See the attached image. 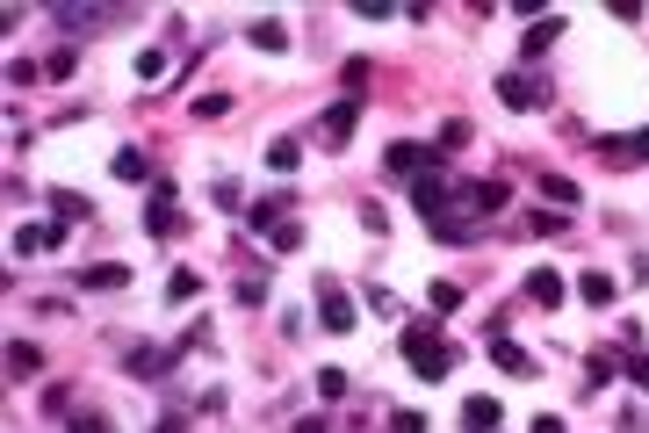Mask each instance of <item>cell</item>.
I'll return each instance as SVG.
<instances>
[{"label": "cell", "instance_id": "26", "mask_svg": "<svg viewBox=\"0 0 649 433\" xmlns=\"http://www.w3.org/2000/svg\"><path fill=\"white\" fill-rule=\"evenodd\" d=\"M66 433H116V427H108V412H73Z\"/></svg>", "mask_w": 649, "mask_h": 433}, {"label": "cell", "instance_id": "20", "mask_svg": "<svg viewBox=\"0 0 649 433\" xmlns=\"http://www.w3.org/2000/svg\"><path fill=\"white\" fill-rule=\"evenodd\" d=\"M268 246H275V253H296V246H303V224H296V216H281L275 231H268Z\"/></svg>", "mask_w": 649, "mask_h": 433}, {"label": "cell", "instance_id": "1", "mask_svg": "<svg viewBox=\"0 0 649 433\" xmlns=\"http://www.w3.org/2000/svg\"><path fill=\"white\" fill-rule=\"evenodd\" d=\"M404 361H411L426 383H441V376L455 368V347H448V339H433V325H411V332H404Z\"/></svg>", "mask_w": 649, "mask_h": 433}, {"label": "cell", "instance_id": "17", "mask_svg": "<svg viewBox=\"0 0 649 433\" xmlns=\"http://www.w3.org/2000/svg\"><path fill=\"white\" fill-rule=\"evenodd\" d=\"M527 297H534V304H563V282L549 267H534V275H527Z\"/></svg>", "mask_w": 649, "mask_h": 433}, {"label": "cell", "instance_id": "14", "mask_svg": "<svg viewBox=\"0 0 649 433\" xmlns=\"http://www.w3.org/2000/svg\"><path fill=\"white\" fill-rule=\"evenodd\" d=\"M130 376L159 383V376H167V347H130Z\"/></svg>", "mask_w": 649, "mask_h": 433}, {"label": "cell", "instance_id": "23", "mask_svg": "<svg viewBox=\"0 0 649 433\" xmlns=\"http://www.w3.org/2000/svg\"><path fill=\"white\" fill-rule=\"evenodd\" d=\"M347 390H354L347 368H318V398H347Z\"/></svg>", "mask_w": 649, "mask_h": 433}, {"label": "cell", "instance_id": "12", "mask_svg": "<svg viewBox=\"0 0 649 433\" xmlns=\"http://www.w3.org/2000/svg\"><path fill=\"white\" fill-rule=\"evenodd\" d=\"M51 210H58V224H51V231H73V224H87V196H73V188H58V196H51Z\"/></svg>", "mask_w": 649, "mask_h": 433}, {"label": "cell", "instance_id": "7", "mask_svg": "<svg viewBox=\"0 0 649 433\" xmlns=\"http://www.w3.org/2000/svg\"><path fill=\"white\" fill-rule=\"evenodd\" d=\"M145 224H152V238H174V181H152V210H145Z\"/></svg>", "mask_w": 649, "mask_h": 433}, {"label": "cell", "instance_id": "3", "mask_svg": "<svg viewBox=\"0 0 649 433\" xmlns=\"http://www.w3.org/2000/svg\"><path fill=\"white\" fill-rule=\"evenodd\" d=\"M318 325L325 332H354V297L340 282H318Z\"/></svg>", "mask_w": 649, "mask_h": 433}, {"label": "cell", "instance_id": "28", "mask_svg": "<svg viewBox=\"0 0 649 433\" xmlns=\"http://www.w3.org/2000/svg\"><path fill=\"white\" fill-rule=\"evenodd\" d=\"M390 433H426V419L419 412H390Z\"/></svg>", "mask_w": 649, "mask_h": 433}, {"label": "cell", "instance_id": "8", "mask_svg": "<svg viewBox=\"0 0 649 433\" xmlns=\"http://www.w3.org/2000/svg\"><path fill=\"white\" fill-rule=\"evenodd\" d=\"M238 216H246V231H275L281 216H289V196H260V203H246Z\"/></svg>", "mask_w": 649, "mask_h": 433}, {"label": "cell", "instance_id": "31", "mask_svg": "<svg viewBox=\"0 0 649 433\" xmlns=\"http://www.w3.org/2000/svg\"><path fill=\"white\" fill-rule=\"evenodd\" d=\"M534 433H563V419H534Z\"/></svg>", "mask_w": 649, "mask_h": 433}, {"label": "cell", "instance_id": "29", "mask_svg": "<svg viewBox=\"0 0 649 433\" xmlns=\"http://www.w3.org/2000/svg\"><path fill=\"white\" fill-rule=\"evenodd\" d=\"M628 376H635V383L649 390V354H635V361H628Z\"/></svg>", "mask_w": 649, "mask_h": 433}, {"label": "cell", "instance_id": "9", "mask_svg": "<svg viewBox=\"0 0 649 433\" xmlns=\"http://www.w3.org/2000/svg\"><path fill=\"white\" fill-rule=\"evenodd\" d=\"M123 22V7H58V29H108Z\"/></svg>", "mask_w": 649, "mask_h": 433}, {"label": "cell", "instance_id": "13", "mask_svg": "<svg viewBox=\"0 0 649 433\" xmlns=\"http://www.w3.org/2000/svg\"><path fill=\"white\" fill-rule=\"evenodd\" d=\"M108 174H116V181H152V159H145L137 145H123V152L108 159Z\"/></svg>", "mask_w": 649, "mask_h": 433}, {"label": "cell", "instance_id": "10", "mask_svg": "<svg viewBox=\"0 0 649 433\" xmlns=\"http://www.w3.org/2000/svg\"><path fill=\"white\" fill-rule=\"evenodd\" d=\"M491 361H498L505 376H534V354H527V347H512V339H498V332H491Z\"/></svg>", "mask_w": 649, "mask_h": 433}, {"label": "cell", "instance_id": "25", "mask_svg": "<svg viewBox=\"0 0 649 433\" xmlns=\"http://www.w3.org/2000/svg\"><path fill=\"white\" fill-rule=\"evenodd\" d=\"M606 376H614V361H599V354H592V361H584V383H577V390L592 398V390H606Z\"/></svg>", "mask_w": 649, "mask_h": 433}, {"label": "cell", "instance_id": "2", "mask_svg": "<svg viewBox=\"0 0 649 433\" xmlns=\"http://www.w3.org/2000/svg\"><path fill=\"white\" fill-rule=\"evenodd\" d=\"M498 102L512 108V116H527V108H549V80H542V73H505V80H498Z\"/></svg>", "mask_w": 649, "mask_h": 433}, {"label": "cell", "instance_id": "11", "mask_svg": "<svg viewBox=\"0 0 649 433\" xmlns=\"http://www.w3.org/2000/svg\"><path fill=\"white\" fill-rule=\"evenodd\" d=\"M556 36H563V15H542V22H527V36H520V51H527V58H542V51L556 44Z\"/></svg>", "mask_w": 649, "mask_h": 433}, {"label": "cell", "instance_id": "24", "mask_svg": "<svg viewBox=\"0 0 649 433\" xmlns=\"http://www.w3.org/2000/svg\"><path fill=\"white\" fill-rule=\"evenodd\" d=\"M51 238H58V231H36V224H22V231H15V253H44Z\"/></svg>", "mask_w": 649, "mask_h": 433}, {"label": "cell", "instance_id": "30", "mask_svg": "<svg viewBox=\"0 0 649 433\" xmlns=\"http://www.w3.org/2000/svg\"><path fill=\"white\" fill-rule=\"evenodd\" d=\"M152 433H181V412H167V419H159Z\"/></svg>", "mask_w": 649, "mask_h": 433}, {"label": "cell", "instance_id": "22", "mask_svg": "<svg viewBox=\"0 0 649 433\" xmlns=\"http://www.w3.org/2000/svg\"><path fill=\"white\" fill-rule=\"evenodd\" d=\"M577 297H584V304H614V275H584Z\"/></svg>", "mask_w": 649, "mask_h": 433}, {"label": "cell", "instance_id": "4", "mask_svg": "<svg viewBox=\"0 0 649 433\" xmlns=\"http://www.w3.org/2000/svg\"><path fill=\"white\" fill-rule=\"evenodd\" d=\"M455 203H462V210L483 224L491 210H505V181H455Z\"/></svg>", "mask_w": 649, "mask_h": 433}, {"label": "cell", "instance_id": "16", "mask_svg": "<svg viewBox=\"0 0 649 433\" xmlns=\"http://www.w3.org/2000/svg\"><path fill=\"white\" fill-rule=\"evenodd\" d=\"M123 282H130V267H116V260H101V267L80 275V289H123Z\"/></svg>", "mask_w": 649, "mask_h": 433}, {"label": "cell", "instance_id": "15", "mask_svg": "<svg viewBox=\"0 0 649 433\" xmlns=\"http://www.w3.org/2000/svg\"><path fill=\"white\" fill-rule=\"evenodd\" d=\"M462 427L469 433H491V427H498V398H469V405H462Z\"/></svg>", "mask_w": 649, "mask_h": 433}, {"label": "cell", "instance_id": "6", "mask_svg": "<svg viewBox=\"0 0 649 433\" xmlns=\"http://www.w3.org/2000/svg\"><path fill=\"white\" fill-rule=\"evenodd\" d=\"M354 123H361V95H340V102L325 108L318 137H325V145H347V130H354Z\"/></svg>", "mask_w": 649, "mask_h": 433}, {"label": "cell", "instance_id": "18", "mask_svg": "<svg viewBox=\"0 0 649 433\" xmlns=\"http://www.w3.org/2000/svg\"><path fill=\"white\" fill-rule=\"evenodd\" d=\"M246 36H253V44H260V51H281V44H289V29H281L275 15H260V22H253V29H246Z\"/></svg>", "mask_w": 649, "mask_h": 433}, {"label": "cell", "instance_id": "5", "mask_svg": "<svg viewBox=\"0 0 649 433\" xmlns=\"http://www.w3.org/2000/svg\"><path fill=\"white\" fill-rule=\"evenodd\" d=\"M448 203H455V188L441 181V166L411 181V210H419V216H433V224H441V210H448Z\"/></svg>", "mask_w": 649, "mask_h": 433}, {"label": "cell", "instance_id": "27", "mask_svg": "<svg viewBox=\"0 0 649 433\" xmlns=\"http://www.w3.org/2000/svg\"><path fill=\"white\" fill-rule=\"evenodd\" d=\"M195 289H202V275H195V267H181V275H174V282H167V297H174V304H188V297H195Z\"/></svg>", "mask_w": 649, "mask_h": 433}, {"label": "cell", "instance_id": "21", "mask_svg": "<svg viewBox=\"0 0 649 433\" xmlns=\"http://www.w3.org/2000/svg\"><path fill=\"white\" fill-rule=\"evenodd\" d=\"M296 159H303L296 137H275V145H268V166H275V174H296Z\"/></svg>", "mask_w": 649, "mask_h": 433}, {"label": "cell", "instance_id": "19", "mask_svg": "<svg viewBox=\"0 0 649 433\" xmlns=\"http://www.w3.org/2000/svg\"><path fill=\"white\" fill-rule=\"evenodd\" d=\"M36 368H44V354H36V347H22V339H15V347H7V376H36Z\"/></svg>", "mask_w": 649, "mask_h": 433}]
</instances>
